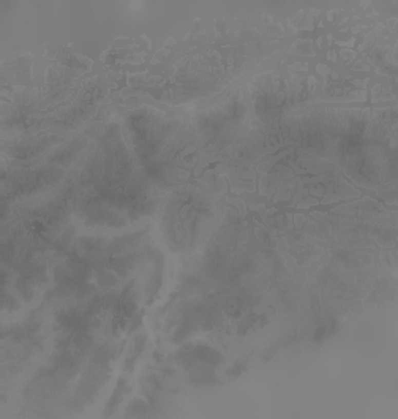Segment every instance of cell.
<instances>
[{"label": "cell", "instance_id": "obj_1", "mask_svg": "<svg viewBox=\"0 0 398 419\" xmlns=\"http://www.w3.org/2000/svg\"><path fill=\"white\" fill-rule=\"evenodd\" d=\"M193 356L195 359L199 361V362H204V364H209V366H218L223 358L221 354L214 350V348H209V347H198L195 351H193Z\"/></svg>", "mask_w": 398, "mask_h": 419}, {"label": "cell", "instance_id": "obj_2", "mask_svg": "<svg viewBox=\"0 0 398 419\" xmlns=\"http://www.w3.org/2000/svg\"><path fill=\"white\" fill-rule=\"evenodd\" d=\"M16 291L19 293V296L23 298L26 302H30L35 298V283L29 277L21 276L16 280Z\"/></svg>", "mask_w": 398, "mask_h": 419}, {"label": "cell", "instance_id": "obj_3", "mask_svg": "<svg viewBox=\"0 0 398 419\" xmlns=\"http://www.w3.org/2000/svg\"><path fill=\"white\" fill-rule=\"evenodd\" d=\"M97 279H98V283L101 286H106V288H111V286H116L117 285V276L111 270H100L97 274Z\"/></svg>", "mask_w": 398, "mask_h": 419}, {"label": "cell", "instance_id": "obj_4", "mask_svg": "<svg viewBox=\"0 0 398 419\" xmlns=\"http://www.w3.org/2000/svg\"><path fill=\"white\" fill-rule=\"evenodd\" d=\"M19 307H21L19 301L11 295V293H8V291L5 289V291H4V310H5V312H16Z\"/></svg>", "mask_w": 398, "mask_h": 419}]
</instances>
